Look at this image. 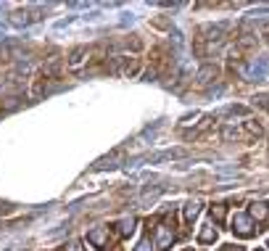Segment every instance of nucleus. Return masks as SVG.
<instances>
[{"instance_id":"ddd939ff","label":"nucleus","mask_w":269,"mask_h":251,"mask_svg":"<svg viewBox=\"0 0 269 251\" xmlns=\"http://www.w3.org/2000/svg\"><path fill=\"white\" fill-rule=\"evenodd\" d=\"M248 217H251L254 222H264L269 217V206H267V204H254L251 212H248Z\"/></svg>"},{"instance_id":"f3484780","label":"nucleus","mask_w":269,"mask_h":251,"mask_svg":"<svg viewBox=\"0 0 269 251\" xmlns=\"http://www.w3.org/2000/svg\"><path fill=\"white\" fill-rule=\"evenodd\" d=\"M198 214H201V204L198 201H190L188 206H185V222H193Z\"/></svg>"},{"instance_id":"a211bd4d","label":"nucleus","mask_w":269,"mask_h":251,"mask_svg":"<svg viewBox=\"0 0 269 251\" xmlns=\"http://www.w3.org/2000/svg\"><path fill=\"white\" fill-rule=\"evenodd\" d=\"M222 138H225V140H240V138H243V130H235V127H222Z\"/></svg>"},{"instance_id":"423d86ee","label":"nucleus","mask_w":269,"mask_h":251,"mask_svg":"<svg viewBox=\"0 0 269 251\" xmlns=\"http://www.w3.org/2000/svg\"><path fill=\"white\" fill-rule=\"evenodd\" d=\"M256 48V32H251V26L243 24L238 32V50H251Z\"/></svg>"},{"instance_id":"f03ea898","label":"nucleus","mask_w":269,"mask_h":251,"mask_svg":"<svg viewBox=\"0 0 269 251\" xmlns=\"http://www.w3.org/2000/svg\"><path fill=\"white\" fill-rule=\"evenodd\" d=\"M230 30L227 22H219V24H206L201 26L198 32V42H222V34Z\"/></svg>"},{"instance_id":"4be33fe9","label":"nucleus","mask_w":269,"mask_h":251,"mask_svg":"<svg viewBox=\"0 0 269 251\" xmlns=\"http://www.w3.org/2000/svg\"><path fill=\"white\" fill-rule=\"evenodd\" d=\"M135 251H153V244H151L148 238H143L140 244H137V248H135Z\"/></svg>"},{"instance_id":"cd10ccee","label":"nucleus","mask_w":269,"mask_h":251,"mask_svg":"<svg viewBox=\"0 0 269 251\" xmlns=\"http://www.w3.org/2000/svg\"><path fill=\"white\" fill-rule=\"evenodd\" d=\"M267 246H269V244H267Z\"/></svg>"},{"instance_id":"0eeeda50","label":"nucleus","mask_w":269,"mask_h":251,"mask_svg":"<svg viewBox=\"0 0 269 251\" xmlns=\"http://www.w3.org/2000/svg\"><path fill=\"white\" fill-rule=\"evenodd\" d=\"M172 240H174V233L166 225L156 228V248H159V251H169L172 248Z\"/></svg>"},{"instance_id":"9d476101","label":"nucleus","mask_w":269,"mask_h":251,"mask_svg":"<svg viewBox=\"0 0 269 251\" xmlns=\"http://www.w3.org/2000/svg\"><path fill=\"white\" fill-rule=\"evenodd\" d=\"M122 156H124L122 151H114L111 156H103V159H98L92 170H114V166H116V162H122Z\"/></svg>"},{"instance_id":"9b49d317","label":"nucleus","mask_w":269,"mask_h":251,"mask_svg":"<svg viewBox=\"0 0 269 251\" xmlns=\"http://www.w3.org/2000/svg\"><path fill=\"white\" fill-rule=\"evenodd\" d=\"M264 130L259 122H254V119H248V122H243V138H248V140H256V138H262Z\"/></svg>"},{"instance_id":"393cba45","label":"nucleus","mask_w":269,"mask_h":251,"mask_svg":"<svg viewBox=\"0 0 269 251\" xmlns=\"http://www.w3.org/2000/svg\"><path fill=\"white\" fill-rule=\"evenodd\" d=\"M262 34H267V40H269V22H267V24L262 26Z\"/></svg>"},{"instance_id":"20e7f679","label":"nucleus","mask_w":269,"mask_h":251,"mask_svg":"<svg viewBox=\"0 0 269 251\" xmlns=\"http://www.w3.org/2000/svg\"><path fill=\"white\" fill-rule=\"evenodd\" d=\"M254 220L248 217V214H235V220H233V230L238 236H243V238H251L254 236Z\"/></svg>"},{"instance_id":"1a4fd4ad","label":"nucleus","mask_w":269,"mask_h":251,"mask_svg":"<svg viewBox=\"0 0 269 251\" xmlns=\"http://www.w3.org/2000/svg\"><path fill=\"white\" fill-rule=\"evenodd\" d=\"M137 69H140V64H137V58H119L114 72H122L124 77H135Z\"/></svg>"},{"instance_id":"5701e85b","label":"nucleus","mask_w":269,"mask_h":251,"mask_svg":"<svg viewBox=\"0 0 269 251\" xmlns=\"http://www.w3.org/2000/svg\"><path fill=\"white\" fill-rule=\"evenodd\" d=\"M66 251H87V248H85V246H82V244H79V240H71V244L66 246Z\"/></svg>"},{"instance_id":"2eb2a0df","label":"nucleus","mask_w":269,"mask_h":251,"mask_svg":"<svg viewBox=\"0 0 269 251\" xmlns=\"http://www.w3.org/2000/svg\"><path fill=\"white\" fill-rule=\"evenodd\" d=\"M198 240H201V244H214V240H217V228L206 225V228L198 233Z\"/></svg>"},{"instance_id":"f8f14e48","label":"nucleus","mask_w":269,"mask_h":251,"mask_svg":"<svg viewBox=\"0 0 269 251\" xmlns=\"http://www.w3.org/2000/svg\"><path fill=\"white\" fill-rule=\"evenodd\" d=\"M37 14H29V11H18V14H13L11 16V24L13 26H18V30H21V26H26V24H32V22H37Z\"/></svg>"},{"instance_id":"4468645a","label":"nucleus","mask_w":269,"mask_h":251,"mask_svg":"<svg viewBox=\"0 0 269 251\" xmlns=\"http://www.w3.org/2000/svg\"><path fill=\"white\" fill-rule=\"evenodd\" d=\"M90 50L87 48H74L71 53H69V66H79L82 61H85V56H87Z\"/></svg>"},{"instance_id":"39448f33","label":"nucleus","mask_w":269,"mask_h":251,"mask_svg":"<svg viewBox=\"0 0 269 251\" xmlns=\"http://www.w3.org/2000/svg\"><path fill=\"white\" fill-rule=\"evenodd\" d=\"M217 77H219V69L214 66V64H206V66L198 69L196 82H198L201 88H209V85H214V82H217Z\"/></svg>"},{"instance_id":"7ed1b4c3","label":"nucleus","mask_w":269,"mask_h":251,"mask_svg":"<svg viewBox=\"0 0 269 251\" xmlns=\"http://www.w3.org/2000/svg\"><path fill=\"white\" fill-rule=\"evenodd\" d=\"M182 156H188V151L185 148H172V151H161V154H148L143 156L140 162H148V164H156V162H172V159H182Z\"/></svg>"},{"instance_id":"412c9836","label":"nucleus","mask_w":269,"mask_h":251,"mask_svg":"<svg viewBox=\"0 0 269 251\" xmlns=\"http://www.w3.org/2000/svg\"><path fill=\"white\" fill-rule=\"evenodd\" d=\"M254 104H256V106H262L264 111H269V92H264V96H256V98H254Z\"/></svg>"},{"instance_id":"f257e3e1","label":"nucleus","mask_w":269,"mask_h":251,"mask_svg":"<svg viewBox=\"0 0 269 251\" xmlns=\"http://www.w3.org/2000/svg\"><path fill=\"white\" fill-rule=\"evenodd\" d=\"M267 72H269V61L267 58H254V61H248L246 66L240 69L243 80H248V82H262V80H267Z\"/></svg>"},{"instance_id":"bb28decb","label":"nucleus","mask_w":269,"mask_h":251,"mask_svg":"<svg viewBox=\"0 0 269 251\" xmlns=\"http://www.w3.org/2000/svg\"><path fill=\"white\" fill-rule=\"evenodd\" d=\"M188 251H193V248H188Z\"/></svg>"},{"instance_id":"a878e982","label":"nucleus","mask_w":269,"mask_h":251,"mask_svg":"<svg viewBox=\"0 0 269 251\" xmlns=\"http://www.w3.org/2000/svg\"><path fill=\"white\" fill-rule=\"evenodd\" d=\"M3 56H5V53H3V50H0V58H3Z\"/></svg>"},{"instance_id":"6e6552de","label":"nucleus","mask_w":269,"mask_h":251,"mask_svg":"<svg viewBox=\"0 0 269 251\" xmlns=\"http://www.w3.org/2000/svg\"><path fill=\"white\" fill-rule=\"evenodd\" d=\"M87 240L92 246H98L100 251H108V230L106 228H95V230H90V236H87Z\"/></svg>"},{"instance_id":"dca6fc26","label":"nucleus","mask_w":269,"mask_h":251,"mask_svg":"<svg viewBox=\"0 0 269 251\" xmlns=\"http://www.w3.org/2000/svg\"><path fill=\"white\" fill-rule=\"evenodd\" d=\"M161 193H164V188H153V190H145V193H143V198L137 201V204H140V206H148V204H153L156 198L161 196Z\"/></svg>"},{"instance_id":"aec40b11","label":"nucleus","mask_w":269,"mask_h":251,"mask_svg":"<svg viewBox=\"0 0 269 251\" xmlns=\"http://www.w3.org/2000/svg\"><path fill=\"white\" fill-rule=\"evenodd\" d=\"M225 217H227V209L222 206V204L211 206V220H214V222H225Z\"/></svg>"},{"instance_id":"b1692460","label":"nucleus","mask_w":269,"mask_h":251,"mask_svg":"<svg viewBox=\"0 0 269 251\" xmlns=\"http://www.w3.org/2000/svg\"><path fill=\"white\" fill-rule=\"evenodd\" d=\"M219 251H243V248H240V246H222Z\"/></svg>"},{"instance_id":"6ab92c4d","label":"nucleus","mask_w":269,"mask_h":251,"mask_svg":"<svg viewBox=\"0 0 269 251\" xmlns=\"http://www.w3.org/2000/svg\"><path fill=\"white\" fill-rule=\"evenodd\" d=\"M132 230H135V220L132 217H127V220L119 222V233H122V236H132Z\"/></svg>"}]
</instances>
